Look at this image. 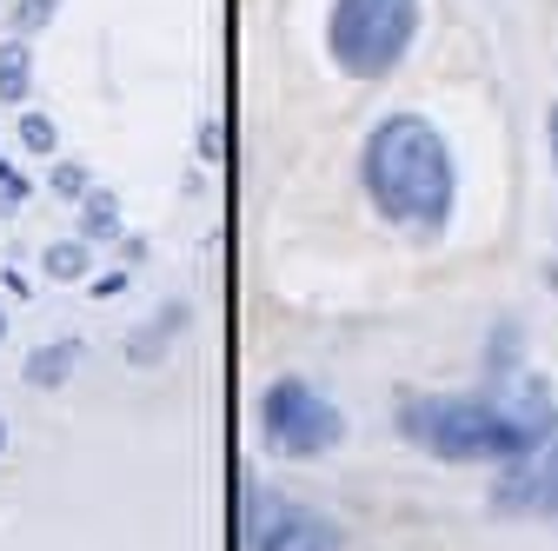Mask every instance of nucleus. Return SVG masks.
<instances>
[{
    "label": "nucleus",
    "mask_w": 558,
    "mask_h": 551,
    "mask_svg": "<svg viewBox=\"0 0 558 551\" xmlns=\"http://www.w3.org/2000/svg\"><path fill=\"white\" fill-rule=\"evenodd\" d=\"M399 432L439 458H532L551 439V399L538 385L519 392H446V399H405Z\"/></svg>",
    "instance_id": "f257e3e1"
},
{
    "label": "nucleus",
    "mask_w": 558,
    "mask_h": 551,
    "mask_svg": "<svg viewBox=\"0 0 558 551\" xmlns=\"http://www.w3.org/2000/svg\"><path fill=\"white\" fill-rule=\"evenodd\" d=\"M366 186L386 220L439 233L452 213V154L418 113H392L366 140Z\"/></svg>",
    "instance_id": "f03ea898"
},
{
    "label": "nucleus",
    "mask_w": 558,
    "mask_h": 551,
    "mask_svg": "<svg viewBox=\"0 0 558 551\" xmlns=\"http://www.w3.org/2000/svg\"><path fill=\"white\" fill-rule=\"evenodd\" d=\"M418 34V0H332L326 47L353 81H386Z\"/></svg>",
    "instance_id": "7ed1b4c3"
},
{
    "label": "nucleus",
    "mask_w": 558,
    "mask_h": 551,
    "mask_svg": "<svg viewBox=\"0 0 558 551\" xmlns=\"http://www.w3.org/2000/svg\"><path fill=\"white\" fill-rule=\"evenodd\" d=\"M259 426H266L272 452H293V458H313V452L339 445V432H345L332 399H319L306 379H279L259 405Z\"/></svg>",
    "instance_id": "20e7f679"
},
{
    "label": "nucleus",
    "mask_w": 558,
    "mask_h": 551,
    "mask_svg": "<svg viewBox=\"0 0 558 551\" xmlns=\"http://www.w3.org/2000/svg\"><path fill=\"white\" fill-rule=\"evenodd\" d=\"M246 551H339V531L279 492H253L246 499Z\"/></svg>",
    "instance_id": "39448f33"
},
{
    "label": "nucleus",
    "mask_w": 558,
    "mask_h": 551,
    "mask_svg": "<svg viewBox=\"0 0 558 551\" xmlns=\"http://www.w3.org/2000/svg\"><path fill=\"white\" fill-rule=\"evenodd\" d=\"M551 154H558V107H551Z\"/></svg>",
    "instance_id": "423d86ee"
}]
</instances>
